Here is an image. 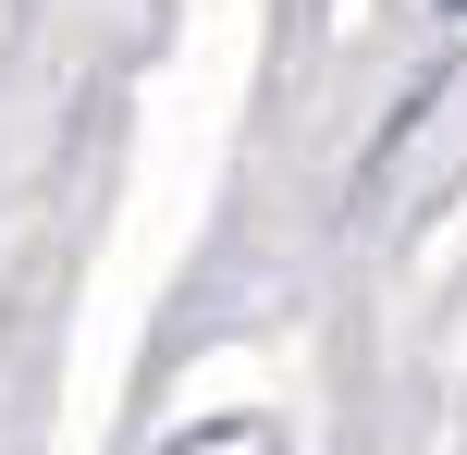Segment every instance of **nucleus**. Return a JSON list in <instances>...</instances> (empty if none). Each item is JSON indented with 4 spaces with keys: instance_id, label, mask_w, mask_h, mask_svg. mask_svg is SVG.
<instances>
[{
    "instance_id": "obj_1",
    "label": "nucleus",
    "mask_w": 467,
    "mask_h": 455,
    "mask_svg": "<svg viewBox=\"0 0 467 455\" xmlns=\"http://www.w3.org/2000/svg\"><path fill=\"white\" fill-rule=\"evenodd\" d=\"M443 13H467V0H443Z\"/></svg>"
}]
</instances>
